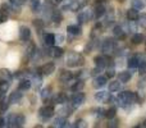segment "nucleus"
<instances>
[{"mask_svg": "<svg viewBox=\"0 0 146 128\" xmlns=\"http://www.w3.org/2000/svg\"><path fill=\"white\" fill-rule=\"evenodd\" d=\"M62 1H63V0H55V3H58V4L59 3H62Z\"/></svg>", "mask_w": 146, "mask_h": 128, "instance_id": "obj_52", "label": "nucleus"}, {"mask_svg": "<svg viewBox=\"0 0 146 128\" xmlns=\"http://www.w3.org/2000/svg\"><path fill=\"white\" fill-rule=\"evenodd\" d=\"M106 82H108V77L106 76H96V78L94 80V82H92V86L95 88H101V87H104V86L106 85Z\"/></svg>", "mask_w": 146, "mask_h": 128, "instance_id": "obj_12", "label": "nucleus"}, {"mask_svg": "<svg viewBox=\"0 0 146 128\" xmlns=\"http://www.w3.org/2000/svg\"><path fill=\"white\" fill-rule=\"evenodd\" d=\"M90 76H91V72L90 70H87V69H82V70H80V72L77 73V80H82V81H86L87 78H90Z\"/></svg>", "mask_w": 146, "mask_h": 128, "instance_id": "obj_31", "label": "nucleus"}, {"mask_svg": "<svg viewBox=\"0 0 146 128\" xmlns=\"http://www.w3.org/2000/svg\"><path fill=\"white\" fill-rule=\"evenodd\" d=\"M121 90V81H113L109 83V91L110 92H117Z\"/></svg>", "mask_w": 146, "mask_h": 128, "instance_id": "obj_32", "label": "nucleus"}, {"mask_svg": "<svg viewBox=\"0 0 146 128\" xmlns=\"http://www.w3.org/2000/svg\"><path fill=\"white\" fill-rule=\"evenodd\" d=\"M13 78V74L9 69H0V81H7V82H10Z\"/></svg>", "mask_w": 146, "mask_h": 128, "instance_id": "obj_22", "label": "nucleus"}, {"mask_svg": "<svg viewBox=\"0 0 146 128\" xmlns=\"http://www.w3.org/2000/svg\"><path fill=\"white\" fill-rule=\"evenodd\" d=\"M127 65H128L129 69H135V68H139V55H132L128 58V62H127Z\"/></svg>", "mask_w": 146, "mask_h": 128, "instance_id": "obj_25", "label": "nucleus"}, {"mask_svg": "<svg viewBox=\"0 0 146 128\" xmlns=\"http://www.w3.org/2000/svg\"><path fill=\"white\" fill-rule=\"evenodd\" d=\"M30 37H31V30L28 27L22 26V27L19 28V38L22 41H28Z\"/></svg>", "mask_w": 146, "mask_h": 128, "instance_id": "obj_17", "label": "nucleus"}, {"mask_svg": "<svg viewBox=\"0 0 146 128\" xmlns=\"http://www.w3.org/2000/svg\"><path fill=\"white\" fill-rule=\"evenodd\" d=\"M30 7L32 12H40V0H30Z\"/></svg>", "mask_w": 146, "mask_h": 128, "instance_id": "obj_36", "label": "nucleus"}, {"mask_svg": "<svg viewBox=\"0 0 146 128\" xmlns=\"http://www.w3.org/2000/svg\"><path fill=\"white\" fill-rule=\"evenodd\" d=\"M54 114H55V110H54L53 105H45L38 110V115H40V118L42 119V121H48V119H50Z\"/></svg>", "mask_w": 146, "mask_h": 128, "instance_id": "obj_6", "label": "nucleus"}, {"mask_svg": "<svg viewBox=\"0 0 146 128\" xmlns=\"http://www.w3.org/2000/svg\"><path fill=\"white\" fill-rule=\"evenodd\" d=\"M51 95V87H45L42 91H41V99L42 100H48Z\"/></svg>", "mask_w": 146, "mask_h": 128, "instance_id": "obj_37", "label": "nucleus"}, {"mask_svg": "<svg viewBox=\"0 0 146 128\" xmlns=\"http://www.w3.org/2000/svg\"><path fill=\"white\" fill-rule=\"evenodd\" d=\"M141 127H146V121H145V122H144V123H142V124H141Z\"/></svg>", "mask_w": 146, "mask_h": 128, "instance_id": "obj_51", "label": "nucleus"}, {"mask_svg": "<svg viewBox=\"0 0 146 128\" xmlns=\"http://www.w3.org/2000/svg\"><path fill=\"white\" fill-rule=\"evenodd\" d=\"M100 72H103V68L95 67L92 70H91V76H99V74H100Z\"/></svg>", "mask_w": 146, "mask_h": 128, "instance_id": "obj_44", "label": "nucleus"}, {"mask_svg": "<svg viewBox=\"0 0 146 128\" xmlns=\"http://www.w3.org/2000/svg\"><path fill=\"white\" fill-rule=\"evenodd\" d=\"M115 114H117V109L114 108V106H111L110 109H108V110H105V117L108 119H111V118H114L115 117Z\"/></svg>", "mask_w": 146, "mask_h": 128, "instance_id": "obj_38", "label": "nucleus"}, {"mask_svg": "<svg viewBox=\"0 0 146 128\" xmlns=\"http://www.w3.org/2000/svg\"><path fill=\"white\" fill-rule=\"evenodd\" d=\"M67 31H68V33L72 36H80L81 33H82V30H81L80 25H69L68 27H67Z\"/></svg>", "mask_w": 146, "mask_h": 128, "instance_id": "obj_19", "label": "nucleus"}, {"mask_svg": "<svg viewBox=\"0 0 146 128\" xmlns=\"http://www.w3.org/2000/svg\"><path fill=\"white\" fill-rule=\"evenodd\" d=\"M144 7H145V3L142 0H132V8H135L137 10H142Z\"/></svg>", "mask_w": 146, "mask_h": 128, "instance_id": "obj_35", "label": "nucleus"}, {"mask_svg": "<svg viewBox=\"0 0 146 128\" xmlns=\"http://www.w3.org/2000/svg\"><path fill=\"white\" fill-rule=\"evenodd\" d=\"M132 78V72L129 70H123L118 74V81H121V83H127Z\"/></svg>", "mask_w": 146, "mask_h": 128, "instance_id": "obj_21", "label": "nucleus"}, {"mask_svg": "<svg viewBox=\"0 0 146 128\" xmlns=\"http://www.w3.org/2000/svg\"><path fill=\"white\" fill-rule=\"evenodd\" d=\"M12 10H13V7L10 4H3L1 5V12H0V13L8 17V15L12 13Z\"/></svg>", "mask_w": 146, "mask_h": 128, "instance_id": "obj_34", "label": "nucleus"}, {"mask_svg": "<svg viewBox=\"0 0 146 128\" xmlns=\"http://www.w3.org/2000/svg\"><path fill=\"white\" fill-rule=\"evenodd\" d=\"M64 41V36L62 35H55V44H60Z\"/></svg>", "mask_w": 146, "mask_h": 128, "instance_id": "obj_47", "label": "nucleus"}, {"mask_svg": "<svg viewBox=\"0 0 146 128\" xmlns=\"http://www.w3.org/2000/svg\"><path fill=\"white\" fill-rule=\"evenodd\" d=\"M36 54H37L36 45H35V44H30V45H28V48H27V50H26V55H27V58L28 59H33Z\"/></svg>", "mask_w": 146, "mask_h": 128, "instance_id": "obj_27", "label": "nucleus"}, {"mask_svg": "<svg viewBox=\"0 0 146 128\" xmlns=\"http://www.w3.org/2000/svg\"><path fill=\"white\" fill-rule=\"evenodd\" d=\"M94 18V12L92 10H83L78 14L77 21L80 25H83V23H87L88 21H91Z\"/></svg>", "mask_w": 146, "mask_h": 128, "instance_id": "obj_9", "label": "nucleus"}, {"mask_svg": "<svg viewBox=\"0 0 146 128\" xmlns=\"http://www.w3.org/2000/svg\"><path fill=\"white\" fill-rule=\"evenodd\" d=\"M73 78V74L69 70H66V69H63V70H60V73H59V81L60 82H69Z\"/></svg>", "mask_w": 146, "mask_h": 128, "instance_id": "obj_20", "label": "nucleus"}, {"mask_svg": "<svg viewBox=\"0 0 146 128\" xmlns=\"http://www.w3.org/2000/svg\"><path fill=\"white\" fill-rule=\"evenodd\" d=\"M72 127H74V128H85V127H87V123H86L83 119H78V121L74 122V124H73Z\"/></svg>", "mask_w": 146, "mask_h": 128, "instance_id": "obj_39", "label": "nucleus"}, {"mask_svg": "<svg viewBox=\"0 0 146 128\" xmlns=\"http://www.w3.org/2000/svg\"><path fill=\"white\" fill-rule=\"evenodd\" d=\"M83 87H85V81L77 80V82H74V83L72 85L71 90L73 91V92H78V91H82Z\"/></svg>", "mask_w": 146, "mask_h": 128, "instance_id": "obj_30", "label": "nucleus"}, {"mask_svg": "<svg viewBox=\"0 0 146 128\" xmlns=\"http://www.w3.org/2000/svg\"><path fill=\"white\" fill-rule=\"evenodd\" d=\"M50 18H51V21H54V23H55V25H59V23L63 21V15H62L60 10H56V9L53 10Z\"/></svg>", "mask_w": 146, "mask_h": 128, "instance_id": "obj_26", "label": "nucleus"}, {"mask_svg": "<svg viewBox=\"0 0 146 128\" xmlns=\"http://www.w3.org/2000/svg\"><path fill=\"white\" fill-rule=\"evenodd\" d=\"M76 1L78 3V5H80V7H81V9H82L83 7H86V5H87L88 0H76Z\"/></svg>", "mask_w": 146, "mask_h": 128, "instance_id": "obj_48", "label": "nucleus"}, {"mask_svg": "<svg viewBox=\"0 0 146 128\" xmlns=\"http://www.w3.org/2000/svg\"><path fill=\"white\" fill-rule=\"evenodd\" d=\"M113 35L115 38L122 40V38L126 37V31L123 30V27H122L121 25H117V26H114V28H113Z\"/></svg>", "mask_w": 146, "mask_h": 128, "instance_id": "obj_15", "label": "nucleus"}, {"mask_svg": "<svg viewBox=\"0 0 146 128\" xmlns=\"http://www.w3.org/2000/svg\"><path fill=\"white\" fill-rule=\"evenodd\" d=\"M94 62H95L96 67H100V68H103V69H105V68H109V67H114L113 59H111L109 55H106V54L95 56Z\"/></svg>", "mask_w": 146, "mask_h": 128, "instance_id": "obj_4", "label": "nucleus"}, {"mask_svg": "<svg viewBox=\"0 0 146 128\" xmlns=\"http://www.w3.org/2000/svg\"><path fill=\"white\" fill-rule=\"evenodd\" d=\"M137 22H139V26H141L142 28H146V14L140 15L139 19H137Z\"/></svg>", "mask_w": 146, "mask_h": 128, "instance_id": "obj_41", "label": "nucleus"}, {"mask_svg": "<svg viewBox=\"0 0 146 128\" xmlns=\"http://www.w3.org/2000/svg\"><path fill=\"white\" fill-rule=\"evenodd\" d=\"M67 103H68V97H67V95L64 92H59L53 96V104H60V105H63V104H67Z\"/></svg>", "mask_w": 146, "mask_h": 128, "instance_id": "obj_14", "label": "nucleus"}, {"mask_svg": "<svg viewBox=\"0 0 146 128\" xmlns=\"http://www.w3.org/2000/svg\"><path fill=\"white\" fill-rule=\"evenodd\" d=\"M67 65L71 68H77V67H81V65H83L85 63V59H83V56L81 55L80 53H76V51H71V53H68V55H67Z\"/></svg>", "mask_w": 146, "mask_h": 128, "instance_id": "obj_2", "label": "nucleus"}, {"mask_svg": "<svg viewBox=\"0 0 146 128\" xmlns=\"http://www.w3.org/2000/svg\"><path fill=\"white\" fill-rule=\"evenodd\" d=\"M145 85H146V77H145V76H142V78L139 81V87L144 88V87H145Z\"/></svg>", "mask_w": 146, "mask_h": 128, "instance_id": "obj_46", "label": "nucleus"}, {"mask_svg": "<svg viewBox=\"0 0 146 128\" xmlns=\"http://www.w3.org/2000/svg\"><path fill=\"white\" fill-rule=\"evenodd\" d=\"M63 54H64V50L62 48H59V46H48V50H46V55L55 59L63 56Z\"/></svg>", "mask_w": 146, "mask_h": 128, "instance_id": "obj_8", "label": "nucleus"}, {"mask_svg": "<svg viewBox=\"0 0 146 128\" xmlns=\"http://www.w3.org/2000/svg\"><path fill=\"white\" fill-rule=\"evenodd\" d=\"M53 127H58V128H64V127H69V123L67 121L66 117H62L59 115L58 118L54 121V126Z\"/></svg>", "mask_w": 146, "mask_h": 128, "instance_id": "obj_18", "label": "nucleus"}, {"mask_svg": "<svg viewBox=\"0 0 146 128\" xmlns=\"http://www.w3.org/2000/svg\"><path fill=\"white\" fill-rule=\"evenodd\" d=\"M55 72V64L54 63H46V64H44L42 67L40 68V73L42 76H50V74H53V73Z\"/></svg>", "mask_w": 146, "mask_h": 128, "instance_id": "obj_11", "label": "nucleus"}, {"mask_svg": "<svg viewBox=\"0 0 146 128\" xmlns=\"http://www.w3.org/2000/svg\"><path fill=\"white\" fill-rule=\"evenodd\" d=\"M33 26H35V27H37V28H42L44 27V22L41 19H35V21H33Z\"/></svg>", "mask_w": 146, "mask_h": 128, "instance_id": "obj_45", "label": "nucleus"}, {"mask_svg": "<svg viewBox=\"0 0 146 128\" xmlns=\"http://www.w3.org/2000/svg\"><path fill=\"white\" fill-rule=\"evenodd\" d=\"M94 12V19H100L101 17L105 15V12H106V8L104 7L103 4H96L95 8L92 9Z\"/></svg>", "mask_w": 146, "mask_h": 128, "instance_id": "obj_10", "label": "nucleus"}, {"mask_svg": "<svg viewBox=\"0 0 146 128\" xmlns=\"http://www.w3.org/2000/svg\"><path fill=\"white\" fill-rule=\"evenodd\" d=\"M21 100H22V92H21V90L12 92L9 95V99H8L9 104H18Z\"/></svg>", "mask_w": 146, "mask_h": 128, "instance_id": "obj_16", "label": "nucleus"}, {"mask_svg": "<svg viewBox=\"0 0 146 128\" xmlns=\"http://www.w3.org/2000/svg\"><path fill=\"white\" fill-rule=\"evenodd\" d=\"M101 51H103V54H106V55H109V54H111L113 51H115V48H117V41L114 40V38H105V40L103 41V44H101Z\"/></svg>", "mask_w": 146, "mask_h": 128, "instance_id": "obj_5", "label": "nucleus"}, {"mask_svg": "<svg viewBox=\"0 0 146 128\" xmlns=\"http://www.w3.org/2000/svg\"><path fill=\"white\" fill-rule=\"evenodd\" d=\"M106 77L108 78H113L114 76H115V70H114V67H109L108 69H106Z\"/></svg>", "mask_w": 146, "mask_h": 128, "instance_id": "obj_42", "label": "nucleus"}, {"mask_svg": "<svg viewBox=\"0 0 146 128\" xmlns=\"http://www.w3.org/2000/svg\"><path fill=\"white\" fill-rule=\"evenodd\" d=\"M9 88V82L7 81H0V100L5 99V92Z\"/></svg>", "mask_w": 146, "mask_h": 128, "instance_id": "obj_28", "label": "nucleus"}, {"mask_svg": "<svg viewBox=\"0 0 146 128\" xmlns=\"http://www.w3.org/2000/svg\"><path fill=\"white\" fill-rule=\"evenodd\" d=\"M144 42V35L142 33H135L133 36H132V44H135V45H139V44Z\"/></svg>", "mask_w": 146, "mask_h": 128, "instance_id": "obj_33", "label": "nucleus"}, {"mask_svg": "<svg viewBox=\"0 0 146 128\" xmlns=\"http://www.w3.org/2000/svg\"><path fill=\"white\" fill-rule=\"evenodd\" d=\"M118 123H119V121H118V118H111L110 119V122H109V124H108V127H111V128H115V127H118Z\"/></svg>", "mask_w": 146, "mask_h": 128, "instance_id": "obj_43", "label": "nucleus"}, {"mask_svg": "<svg viewBox=\"0 0 146 128\" xmlns=\"http://www.w3.org/2000/svg\"><path fill=\"white\" fill-rule=\"evenodd\" d=\"M135 103H136V92L123 91L117 96V104H118V106H121L123 109H128Z\"/></svg>", "mask_w": 146, "mask_h": 128, "instance_id": "obj_1", "label": "nucleus"}, {"mask_svg": "<svg viewBox=\"0 0 146 128\" xmlns=\"http://www.w3.org/2000/svg\"><path fill=\"white\" fill-rule=\"evenodd\" d=\"M10 1H12V4H15V5H23L25 4L26 1H27V0H10Z\"/></svg>", "mask_w": 146, "mask_h": 128, "instance_id": "obj_49", "label": "nucleus"}, {"mask_svg": "<svg viewBox=\"0 0 146 128\" xmlns=\"http://www.w3.org/2000/svg\"><path fill=\"white\" fill-rule=\"evenodd\" d=\"M139 17H140V14H139V10L137 9L132 8V9L127 10V18H128V21H137Z\"/></svg>", "mask_w": 146, "mask_h": 128, "instance_id": "obj_29", "label": "nucleus"}, {"mask_svg": "<svg viewBox=\"0 0 146 128\" xmlns=\"http://www.w3.org/2000/svg\"><path fill=\"white\" fill-rule=\"evenodd\" d=\"M31 86H32V83H31L30 78H22V80L19 81V85H18V90L26 91V90H28Z\"/></svg>", "mask_w": 146, "mask_h": 128, "instance_id": "obj_23", "label": "nucleus"}, {"mask_svg": "<svg viewBox=\"0 0 146 128\" xmlns=\"http://www.w3.org/2000/svg\"><path fill=\"white\" fill-rule=\"evenodd\" d=\"M25 123H26V118L23 114H10L7 119V127H10V128L23 127Z\"/></svg>", "mask_w": 146, "mask_h": 128, "instance_id": "obj_3", "label": "nucleus"}, {"mask_svg": "<svg viewBox=\"0 0 146 128\" xmlns=\"http://www.w3.org/2000/svg\"><path fill=\"white\" fill-rule=\"evenodd\" d=\"M8 106H9V104L5 103V99H3V100H0V114L5 113V111L8 110Z\"/></svg>", "mask_w": 146, "mask_h": 128, "instance_id": "obj_40", "label": "nucleus"}, {"mask_svg": "<svg viewBox=\"0 0 146 128\" xmlns=\"http://www.w3.org/2000/svg\"><path fill=\"white\" fill-rule=\"evenodd\" d=\"M85 100H86V96H85V94H82L81 91H78V92H74V95L71 97V105L73 106V108H78V106H81L83 103H85Z\"/></svg>", "mask_w": 146, "mask_h": 128, "instance_id": "obj_7", "label": "nucleus"}, {"mask_svg": "<svg viewBox=\"0 0 146 128\" xmlns=\"http://www.w3.org/2000/svg\"><path fill=\"white\" fill-rule=\"evenodd\" d=\"M109 97H110V91H99L95 95V100L99 103H108Z\"/></svg>", "mask_w": 146, "mask_h": 128, "instance_id": "obj_13", "label": "nucleus"}, {"mask_svg": "<svg viewBox=\"0 0 146 128\" xmlns=\"http://www.w3.org/2000/svg\"><path fill=\"white\" fill-rule=\"evenodd\" d=\"M44 44L45 46H54L55 45V35L53 33H46L44 36Z\"/></svg>", "mask_w": 146, "mask_h": 128, "instance_id": "obj_24", "label": "nucleus"}, {"mask_svg": "<svg viewBox=\"0 0 146 128\" xmlns=\"http://www.w3.org/2000/svg\"><path fill=\"white\" fill-rule=\"evenodd\" d=\"M4 127H7V121L3 117H0V128H4Z\"/></svg>", "mask_w": 146, "mask_h": 128, "instance_id": "obj_50", "label": "nucleus"}]
</instances>
